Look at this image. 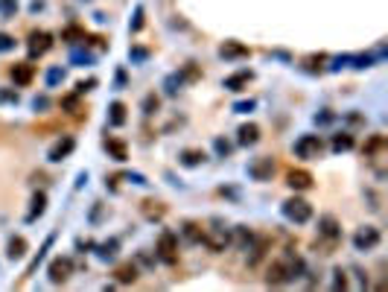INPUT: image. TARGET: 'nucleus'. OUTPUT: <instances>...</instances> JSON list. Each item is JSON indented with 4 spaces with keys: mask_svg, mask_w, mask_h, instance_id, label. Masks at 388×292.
Listing matches in <instances>:
<instances>
[{
    "mask_svg": "<svg viewBox=\"0 0 388 292\" xmlns=\"http://www.w3.org/2000/svg\"><path fill=\"white\" fill-rule=\"evenodd\" d=\"M283 216L289 222H295V225H304V222L312 219V205L304 199H286L283 202Z\"/></svg>",
    "mask_w": 388,
    "mask_h": 292,
    "instance_id": "1",
    "label": "nucleus"
},
{
    "mask_svg": "<svg viewBox=\"0 0 388 292\" xmlns=\"http://www.w3.org/2000/svg\"><path fill=\"white\" fill-rule=\"evenodd\" d=\"M321 149H324V143H321V137L318 135H301L298 140H295V155L307 158V161L318 158L321 155Z\"/></svg>",
    "mask_w": 388,
    "mask_h": 292,
    "instance_id": "2",
    "label": "nucleus"
},
{
    "mask_svg": "<svg viewBox=\"0 0 388 292\" xmlns=\"http://www.w3.org/2000/svg\"><path fill=\"white\" fill-rule=\"evenodd\" d=\"M175 251H178V237H175L172 231H163L161 240H158V257H161L163 263L172 266L175 260H178V254H175Z\"/></svg>",
    "mask_w": 388,
    "mask_h": 292,
    "instance_id": "3",
    "label": "nucleus"
},
{
    "mask_svg": "<svg viewBox=\"0 0 388 292\" xmlns=\"http://www.w3.org/2000/svg\"><path fill=\"white\" fill-rule=\"evenodd\" d=\"M353 246H356V251H371V248H377L379 246V228H374V225L359 228L353 234Z\"/></svg>",
    "mask_w": 388,
    "mask_h": 292,
    "instance_id": "4",
    "label": "nucleus"
},
{
    "mask_svg": "<svg viewBox=\"0 0 388 292\" xmlns=\"http://www.w3.org/2000/svg\"><path fill=\"white\" fill-rule=\"evenodd\" d=\"M248 175H251L254 181H269L271 175H274V158H269V155L254 158L251 164H248Z\"/></svg>",
    "mask_w": 388,
    "mask_h": 292,
    "instance_id": "5",
    "label": "nucleus"
},
{
    "mask_svg": "<svg viewBox=\"0 0 388 292\" xmlns=\"http://www.w3.org/2000/svg\"><path fill=\"white\" fill-rule=\"evenodd\" d=\"M70 269H73V263H70V257H56L53 263H50V281L53 283H64L67 278H70Z\"/></svg>",
    "mask_w": 388,
    "mask_h": 292,
    "instance_id": "6",
    "label": "nucleus"
},
{
    "mask_svg": "<svg viewBox=\"0 0 388 292\" xmlns=\"http://www.w3.org/2000/svg\"><path fill=\"white\" fill-rule=\"evenodd\" d=\"M73 149H76V140H73L70 135H64L62 140H59V143H56L53 149H50V155H47V158H50V161H56V164H59V161H64V158L70 155Z\"/></svg>",
    "mask_w": 388,
    "mask_h": 292,
    "instance_id": "7",
    "label": "nucleus"
},
{
    "mask_svg": "<svg viewBox=\"0 0 388 292\" xmlns=\"http://www.w3.org/2000/svg\"><path fill=\"white\" fill-rule=\"evenodd\" d=\"M257 140H260V126H257V123L239 126V132H236V143L239 146H254Z\"/></svg>",
    "mask_w": 388,
    "mask_h": 292,
    "instance_id": "8",
    "label": "nucleus"
},
{
    "mask_svg": "<svg viewBox=\"0 0 388 292\" xmlns=\"http://www.w3.org/2000/svg\"><path fill=\"white\" fill-rule=\"evenodd\" d=\"M266 283H269V286H283V283H289V272H286V263H283V260L271 263L269 275H266Z\"/></svg>",
    "mask_w": 388,
    "mask_h": 292,
    "instance_id": "9",
    "label": "nucleus"
},
{
    "mask_svg": "<svg viewBox=\"0 0 388 292\" xmlns=\"http://www.w3.org/2000/svg\"><path fill=\"white\" fill-rule=\"evenodd\" d=\"M50 47H53V41H50L47 32H32V35H29V56H32V59L41 56V53H47Z\"/></svg>",
    "mask_w": 388,
    "mask_h": 292,
    "instance_id": "10",
    "label": "nucleus"
},
{
    "mask_svg": "<svg viewBox=\"0 0 388 292\" xmlns=\"http://www.w3.org/2000/svg\"><path fill=\"white\" fill-rule=\"evenodd\" d=\"M251 79H254V73H251V70H236V73H231V76H228L222 85H225L228 91H243L245 85L251 82Z\"/></svg>",
    "mask_w": 388,
    "mask_h": 292,
    "instance_id": "11",
    "label": "nucleus"
},
{
    "mask_svg": "<svg viewBox=\"0 0 388 292\" xmlns=\"http://www.w3.org/2000/svg\"><path fill=\"white\" fill-rule=\"evenodd\" d=\"M318 234L336 243V240L342 237V228H339V222H336L333 216H321V219H318Z\"/></svg>",
    "mask_w": 388,
    "mask_h": 292,
    "instance_id": "12",
    "label": "nucleus"
},
{
    "mask_svg": "<svg viewBox=\"0 0 388 292\" xmlns=\"http://www.w3.org/2000/svg\"><path fill=\"white\" fill-rule=\"evenodd\" d=\"M32 76H35V67L29 62H18L15 67H12V79H15V85H29L32 82Z\"/></svg>",
    "mask_w": 388,
    "mask_h": 292,
    "instance_id": "13",
    "label": "nucleus"
},
{
    "mask_svg": "<svg viewBox=\"0 0 388 292\" xmlns=\"http://www.w3.org/2000/svg\"><path fill=\"white\" fill-rule=\"evenodd\" d=\"M286 184L292 190H309V187H312V175H309L307 170H292Z\"/></svg>",
    "mask_w": 388,
    "mask_h": 292,
    "instance_id": "14",
    "label": "nucleus"
},
{
    "mask_svg": "<svg viewBox=\"0 0 388 292\" xmlns=\"http://www.w3.org/2000/svg\"><path fill=\"white\" fill-rule=\"evenodd\" d=\"M219 56H222V59H245V56H248V47L236 44V41H225V44L219 47Z\"/></svg>",
    "mask_w": 388,
    "mask_h": 292,
    "instance_id": "15",
    "label": "nucleus"
},
{
    "mask_svg": "<svg viewBox=\"0 0 388 292\" xmlns=\"http://www.w3.org/2000/svg\"><path fill=\"white\" fill-rule=\"evenodd\" d=\"M201 243H208L213 251H222V248L228 246V234H225V228H213V234H205V237H201Z\"/></svg>",
    "mask_w": 388,
    "mask_h": 292,
    "instance_id": "16",
    "label": "nucleus"
},
{
    "mask_svg": "<svg viewBox=\"0 0 388 292\" xmlns=\"http://www.w3.org/2000/svg\"><path fill=\"white\" fill-rule=\"evenodd\" d=\"M178 161L184 167H199L201 161H205V152H201V149H181Z\"/></svg>",
    "mask_w": 388,
    "mask_h": 292,
    "instance_id": "17",
    "label": "nucleus"
},
{
    "mask_svg": "<svg viewBox=\"0 0 388 292\" xmlns=\"http://www.w3.org/2000/svg\"><path fill=\"white\" fill-rule=\"evenodd\" d=\"M105 149L111 152V158H114V161H126V158H128V149H126V143H123V140H114V137H111V140H105Z\"/></svg>",
    "mask_w": 388,
    "mask_h": 292,
    "instance_id": "18",
    "label": "nucleus"
},
{
    "mask_svg": "<svg viewBox=\"0 0 388 292\" xmlns=\"http://www.w3.org/2000/svg\"><path fill=\"white\" fill-rule=\"evenodd\" d=\"M108 123L111 126H123V123H126V105H123V102H111Z\"/></svg>",
    "mask_w": 388,
    "mask_h": 292,
    "instance_id": "19",
    "label": "nucleus"
},
{
    "mask_svg": "<svg viewBox=\"0 0 388 292\" xmlns=\"http://www.w3.org/2000/svg\"><path fill=\"white\" fill-rule=\"evenodd\" d=\"M44 210H47V196H44V193H35V196H32V210H29L27 219L32 222V219H38Z\"/></svg>",
    "mask_w": 388,
    "mask_h": 292,
    "instance_id": "20",
    "label": "nucleus"
},
{
    "mask_svg": "<svg viewBox=\"0 0 388 292\" xmlns=\"http://www.w3.org/2000/svg\"><path fill=\"white\" fill-rule=\"evenodd\" d=\"M181 234H184V240H190V243H201V237H205V231H201L196 222H184Z\"/></svg>",
    "mask_w": 388,
    "mask_h": 292,
    "instance_id": "21",
    "label": "nucleus"
},
{
    "mask_svg": "<svg viewBox=\"0 0 388 292\" xmlns=\"http://www.w3.org/2000/svg\"><path fill=\"white\" fill-rule=\"evenodd\" d=\"M24 254H27V240H24V237H15V240L9 243V257H12V260H21Z\"/></svg>",
    "mask_w": 388,
    "mask_h": 292,
    "instance_id": "22",
    "label": "nucleus"
},
{
    "mask_svg": "<svg viewBox=\"0 0 388 292\" xmlns=\"http://www.w3.org/2000/svg\"><path fill=\"white\" fill-rule=\"evenodd\" d=\"M137 278V269H135V263H123L117 269V281L120 283H132Z\"/></svg>",
    "mask_w": 388,
    "mask_h": 292,
    "instance_id": "23",
    "label": "nucleus"
},
{
    "mask_svg": "<svg viewBox=\"0 0 388 292\" xmlns=\"http://www.w3.org/2000/svg\"><path fill=\"white\" fill-rule=\"evenodd\" d=\"M181 85H184V73H172V76H167L163 88H167V94H170V97H175Z\"/></svg>",
    "mask_w": 388,
    "mask_h": 292,
    "instance_id": "24",
    "label": "nucleus"
},
{
    "mask_svg": "<svg viewBox=\"0 0 388 292\" xmlns=\"http://www.w3.org/2000/svg\"><path fill=\"white\" fill-rule=\"evenodd\" d=\"M350 146H353V137L347 135V132L333 137V152H344V149H350Z\"/></svg>",
    "mask_w": 388,
    "mask_h": 292,
    "instance_id": "25",
    "label": "nucleus"
},
{
    "mask_svg": "<svg viewBox=\"0 0 388 292\" xmlns=\"http://www.w3.org/2000/svg\"><path fill=\"white\" fill-rule=\"evenodd\" d=\"M97 248H100V251H97L100 260H111V257L117 254V240H108V243H102V246H97Z\"/></svg>",
    "mask_w": 388,
    "mask_h": 292,
    "instance_id": "26",
    "label": "nucleus"
},
{
    "mask_svg": "<svg viewBox=\"0 0 388 292\" xmlns=\"http://www.w3.org/2000/svg\"><path fill=\"white\" fill-rule=\"evenodd\" d=\"M254 243V234L248 228H243V225H239V228H236V246L239 248H248Z\"/></svg>",
    "mask_w": 388,
    "mask_h": 292,
    "instance_id": "27",
    "label": "nucleus"
},
{
    "mask_svg": "<svg viewBox=\"0 0 388 292\" xmlns=\"http://www.w3.org/2000/svg\"><path fill=\"white\" fill-rule=\"evenodd\" d=\"M143 213H146V219H161L163 208L158 205V202H143Z\"/></svg>",
    "mask_w": 388,
    "mask_h": 292,
    "instance_id": "28",
    "label": "nucleus"
},
{
    "mask_svg": "<svg viewBox=\"0 0 388 292\" xmlns=\"http://www.w3.org/2000/svg\"><path fill=\"white\" fill-rule=\"evenodd\" d=\"M50 246H53V237H47V243H44V246H41V251H38V257H35V260H32V263H29L27 275H32V272H35V269H38V263H41V260H44V257H47V248H50Z\"/></svg>",
    "mask_w": 388,
    "mask_h": 292,
    "instance_id": "29",
    "label": "nucleus"
},
{
    "mask_svg": "<svg viewBox=\"0 0 388 292\" xmlns=\"http://www.w3.org/2000/svg\"><path fill=\"white\" fill-rule=\"evenodd\" d=\"M70 62L76 64V67H85V64H94V56H90V53H82V50H73Z\"/></svg>",
    "mask_w": 388,
    "mask_h": 292,
    "instance_id": "30",
    "label": "nucleus"
},
{
    "mask_svg": "<svg viewBox=\"0 0 388 292\" xmlns=\"http://www.w3.org/2000/svg\"><path fill=\"white\" fill-rule=\"evenodd\" d=\"M59 82H64V70H62V67H50V70H47V85L56 88Z\"/></svg>",
    "mask_w": 388,
    "mask_h": 292,
    "instance_id": "31",
    "label": "nucleus"
},
{
    "mask_svg": "<svg viewBox=\"0 0 388 292\" xmlns=\"http://www.w3.org/2000/svg\"><path fill=\"white\" fill-rule=\"evenodd\" d=\"M213 149H216V155H231V143H228L225 137H216V140H213Z\"/></svg>",
    "mask_w": 388,
    "mask_h": 292,
    "instance_id": "32",
    "label": "nucleus"
},
{
    "mask_svg": "<svg viewBox=\"0 0 388 292\" xmlns=\"http://www.w3.org/2000/svg\"><path fill=\"white\" fill-rule=\"evenodd\" d=\"M155 111H158V97L149 94V97H143V114H155Z\"/></svg>",
    "mask_w": 388,
    "mask_h": 292,
    "instance_id": "33",
    "label": "nucleus"
},
{
    "mask_svg": "<svg viewBox=\"0 0 388 292\" xmlns=\"http://www.w3.org/2000/svg\"><path fill=\"white\" fill-rule=\"evenodd\" d=\"M18 12V0H0V15H15Z\"/></svg>",
    "mask_w": 388,
    "mask_h": 292,
    "instance_id": "34",
    "label": "nucleus"
},
{
    "mask_svg": "<svg viewBox=\"0 0 388 292\" xmlns=\"http://www.w3.org/2000/svg\"><path fill=\"white\" fill-rule=\"evenodd\" d=\"M132 32H140V29H143V6H137L135 9V21H132Z\"/></svg>",
    "mask_w": 388,
    "mask_h": 292,
    "instance_id": "35",
    "label": "nucleus"
},
{
    "mask_svg": "<svg viewBox=\"0 0 388 292\" xmlns=\"http://www.w3.org/2000/svg\"><path fill=\"white\" fill-rule=\"evenodd\" d=\"M9 50H15V38L0 32V53H9Z\"/></svg>",
    "mask_w": 388,
    "mask_h": 292,
    "instance_id": "36",
    "label": "nucleus"
},
{
    "mask_svg": "<svg viewBox=\"0 0 388 292\" xmlns=\"http://www.w3.org/2000/svg\"><path fill=\"white\" fill-rule=\"evenodd\" d=\"M146 56H149L146 47H132V50H128V59H132V62H143Z\"/></svg>",
    "mask_w": 388,
    "mask_h": 292,
    "instance_id": "37",
    "label": "nucleus"
},
{
    "mask_svg": "<svg viewBox=\"0 0 388 292\" xmlns=\"http://www.w3.org/2000/svg\"><path fill=\"white\" fill-rule=\"evenodd\" d=\"M336 278H333V289H344V286H347V278H344V272L342 269H336Z\"/></svg>",
    "mask_w": 388,
    "mask_h": 292,
    "instance_id": "38",
    "label": "nucleus"
},
{
    "mask_svg": "<svg viewBox=\"0 0 388 292\" xmlns=\"http://www.w3.org/2000/svg\"><path fill=\"white\" fill-rule=\"evenodd\" d=\"M251 108H254V100H243V102H236V105H234L236 114H248Z\"/></svg>",
    "mask_w": 388,
    "mask_h": 292,
    "instance_id": "39",
    "label": "nucleus"
},
{
    "mask_svg": "<svg viewBox=\"0 0 388 292\" xmlns=\"http://www.w3.org/2000/svg\"><path fill=\"white\" fill-rule=\"evenodd\" d=\"M126 181H132V184H140V187H146V184H149V181H146V178H143L140 173H126Z\"/></svg>",
    "mask_w": 388,
    "mask_h": 292,
    "instance_id": "40",
    "label": "nucleus"
},
{
    "mask_svg": "<svg viewBox=\"0 0 388 292\" xmlns=\"http://www.w3.org/2000/svg\"><path fill=\"white\" fill-rule=\"evenodd\" d=\"M0 100L3 102H18V94L15 91H0Z\"/></svg>",
    "mask_w": 388,
    "mask_h": 292,
    "instance_id": "41",
    "label": "nucleus"
},
{
    "mask_svg": "<svg viewBox=\"0 0 388 292\" xmlns=\"http://www.w3.org/2000/svg\"><path fill=\"white\" fill-rule=\"evenodd\" d=\"M94 85H97L94 79H88V82H79V85H76V94H85V91H90Z\"/></svg>",
    "mask_w": 388,
    "mask_h": 292,
    "instance_id": "42",
    "label": "nucleus"
},
{
    "mask_svg": "<svg viewBox=\"0 0 388 292\" xmlns=\"http://www.w3.org/2000/svg\"><path fill=\"white\" fill-rule=\"evenodd\" d=\"M64 38H82V29H79V27H70V29H64Z\"/></svg>",
    "mask_w": 388,
    "mask_h": 292,
    "instance_id": "43",
    "label": "nucleus"
},
{
    "mask_svg": "<svg viewBox=\"0 0 388 292\" xmlns=\"http://www.w3.org/2000/svg\"><path fill=\"white\" fill-rule=\"evenodd\" d=\"M32 105H35V111H38V108H47L50 102H47V97H35V102H32Z\"/></svg>",
    "mask_w": 388,
    "mask_h": 292,
    "instance_id": "44",
    "label": "nucleus"
},
{
    "mask_svg": "<svg viewBox=\"0 0 388 292\" xmlns=\"http://www.w3.org/2000/svg\"><path fill=\"white\" fill-rule=\"evenodd\" d=\"M316 123H333V114H316Z\"/></svg>",
    "mask_w": 388,
    "mask_h": 292,
    "instance_id": "45",
    "label": "nucleus"
},
{
    "mask_svg": "<svg viewBox=\"0 0 388 292\" xmlns=\"http://www.w3.org/2000/svg\"><path fill=\"white\" fill-rule=\"evenodd\" d=\"M76 102H79L76 97H67V100H64V108H76Z\"/></svg>",
    "mask_w": 388,
    "mask_h": 292,
    "instance_id": "46",
    "label": "nucleus"
}]
</instances>
